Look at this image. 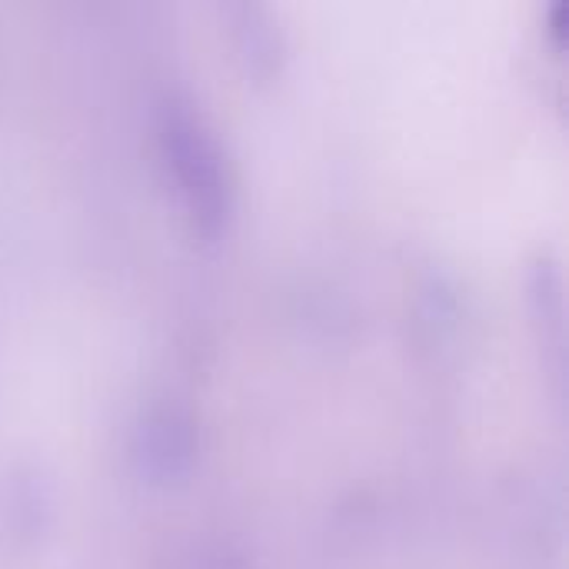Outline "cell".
Instances as JSON below:
<instances>
[{"mask_svg": "<svg viewBox=\"0 0 569 569\" xmlns=\"http://www.w3.org/2000/svg\"><path fill=\"white\" fill-rule=\"evenodd\" d=\"M157 140L190 217L203 233H213L227 220L233 197L230 167L217 133L190 100L167 97L157 107Z\"/></svg>", "mask_w": 569, "mask_h": 569, "instance_id": "6da1fadb", "label": "cell"}, {"mask_svg": "<svg viewBox=\"0 0 569 569\" xmlns=\"http://www.w3.org/2000/svg\"><path fill=\"white\" fill-rule=\"evenodd\" d=\"M193 420L180 407H157L137 427V460L150 477H177L193 460Z\"/></svg>", "mask_w": 569, "mask_h": 569, "instance_id": "7a4b0ae2", "label": "cell"}]
</instances>
